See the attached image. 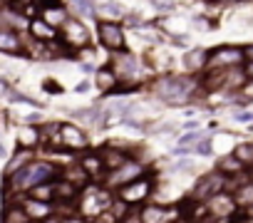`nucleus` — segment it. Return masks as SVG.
<instances>
[{"label": "nucleus", "instance_id": "e433bc0d", "mask_svg": "<svg viewBox=\"0 0 253 223\" xmlns=\"http://www.w3.org/2000/svg\"><path fill=\"white\" fill-rule=\"evenodd\" d=\"M236 119L238 122H253V114L251 112H236Z\"/></svg>", "mask_w": 253, "mask_h": 223}, {"label": "nucleus", "instance_id": "f03ea898", "mask_svg": "<svg viewBox=\"0 0 253 223\" xmlns=\"http://www.w3.org/2000/svg\"><path fill=\"white\" fill-rule=\"evenodd\" d=\"M199 82L194 77H181V74H169V77H162L154 82V94L169 104H184L194 97Z\"/></svg>", "mask_w": 253, "mask_h": 223}, {"label": "nucleus", "instance_id": "58836bf2", "mask_svg": "<svg viewBox=\"0 0 253 223\" xmlns=\"http://www.w3.org/2000/svg\"><path fill=\"white\" fill-rule=\"evenodd\" d=\"M243 50V60L246 62H253V45H246V47H241Z\"/></svg>", "mask_w": 253, "mask_h": 223}, {"label": "nucleus", "instance_id": "a18cd8bd", "mask_svg": "<svg viewBox=\"0 0 253 223\" xmlns=\"http://www.w3.org/2000/svg\"><path fill=\"white\" fill-rule=\"evenodd\" d=\"M174 223H191L189 218H179V221H174Z\"/></svg>", "mask_w": 253, "mask_h": 223}, {"label": "nucleus", "instance_id": "39448f33", "mask_svg": "<svg viewBox=\"0 0 253 223\" xmlns=\"http://www.w3.org/2000/svg\"><path fill=\"white\" fill-rule=\"evenodd\" d=\"M152 191H154V184H152V179L144 174V176H139L137 181H129V184H124L122 188H117V198L124 201L126 206H142V203L152 196Z\"/></svg>", "mask_w": 253, "mask_h": 223}, {"label": "nucleus", "instance_id": "aec40b11", "mask_svg": "<svg viewBox=\"0 0 253 223\" xmlns=\"http://www.w3.org/2000/svg\"><path fill=\"white\" fill-rule=\"evenodd\" d=\"M206 60H209V50L196 47V50H189L184 55V67L189 72H201V70H206Z\"/></svg>", "mask_w": 253, "mask_h": 223}, {"label": "nucleus", "instance_id": "7ed1b4c3", "mask_svg": "<svg viewBox=\"0 0 253 223\" xmlns=\"http://www.w3.org/2000/svg\"><path fill=\"white\" fill-rule=\"evenodd\" d=\"M243 50L233 45H221L216 50H209L206 60V72H226L233 67H243Z\"/></svg>", "mask_w": 253, "mask_h": 223}, {"label": "nucleus", "instance_id": "6ab92c4d", "mask_svg": "<svg viewBox=\"0 0 253 223\" xmlns=\"http://www.w3.org/2000/svg\"><path fill=\"white\" fill-rule=\"evenodd\" d=\"M15 142H18V147H23V149H38V147H40V132H38V127H33V124L18 127Z\"/></svg>", "mask_w": 253, "mask_h": 223}, {"label": "nucleus", "instance_id": "cd10ccee", "mask_svg": "<svg viewBox=\"0 0 253 223\" xmlns=\"http://www.w3.org/2000/svg\"><path fill=\"white\" fill-rule=\"evenodd\" d=\"M28 196H30V198H35V201L52 203V181H50V184H40V186L30 188V191H28Z\"/></svg>", "mask_w": 253, "mask_h": 223}, {"label": "nucleus", "instance_id": "c9c22d12", "mask_svg": "<svg viewBox=\"0 0 253 223\" xmlns=\"http://www.w3.org/2000/svg\"><path fill=\"white\" fill-rule=\"evenodd\" d=\"M243 74L248 82H253V62H243Z\"/></svg>", "mask_w": 253, "mask_h": 223}, {"label": "nucleus", "instance_id": "5701e85b", "mask_svg": "<svg viewBox=\"0 0 253 223\" xmlns=\"http://www.w3.org/2000/svg\"><path fill=\"white\" fill-rule=\"evenodd\" d=\"M216 171L218 174H223L226 179H233V176H238V174H243L246 171V166L233 156V154H228V156H223V159H218V164H216Z\"/></svg>", "mask_w": 253, "mask_h": 223}, {"label": "nucleus", "instance_id": "8fccbe9b", "mask_svg": "<svg viewBox=\"0 0 253 223\" xmlns=\"http://www.w3.org/2000/svg\"><path fill=\"white\" fill-rule=\"evenodd\" d=\"M15 3H18V0H15Z\"/></svg>", "mask_w": 253, "mask_h": 223}, {"label": "nucleus", "instance_id": "6e6552de", "mask_svg": "<svg viewBox=\"0 0 253 223\" xmlns=\"http://www.w3.org/2000/svg\"><path fill=\"white\" fill-rule=\"evenodd\" d=\"M52 144H57V149H62V151H84L87 149V137L75 124L65 122V124H60L57 137H55Z\"/></svg>", "mask_w": 253, "mask_h": 223}, {"label": "nucleus", "instance_id": "dca6fc26", "mask_svg": "<svg viewBox=\"0 0 253 223\" xmlns=\"http://www.w3.org/2000/svg\"><path fill=\"white\" fill-rule=\"evenodd\" d=\"M80 166H82V171L87 174V179H102V176L107 174L99 151H87V154L80 159Z\"/></svg>", "mask_w": 253, "mask_h": 223}, {"label": "nucleus", "instance_id": "0eeeda50", "mask_svg": "<svg viewBox=\"0 0 253 223\" xmlns=\"http://www.w3.org/2000/svg\"><path fill=\"white\" fill-rule=\"evenodd\" d=\"M204 208H206V216H211L216 221H231L236 216V211H238V206H236V201H233V196L228 191H218L211 198H206Z\"/></svg>", "mask_w": 253, "mask_h": 223}, {"label": "nucleus", "instance_id": "1a4fd4ad", "mask_svg": "<svg viewBox=\"0 0 253 223\" xmlns=\"http://www.w3.org/2000/svg\"><path fill=\"white\" fill-rule=\"evenodd\" d=\"M226 184H228V179H226L223 174L211 171V174H206V176H201V179L196 181V186H194V198H196L199 203H204V201L211 198L213 193L226 191Z\"/></svg>", "mask_w": 253, "mask_h": 223}, {"label": "nucleus", "instance_id": "37998d69", "mask_svg": "<svg viewBox=\"0 0 253 223\" xmlns=\"http://www.w3.org/2000/svg\"><path fill=\"white\" fill-rule=\"evenodd\" d=\"M89 89V82H82V84H77V92H87Z\"/></svg>", "mask_w": 253, "mask_h": 223}, {"label": "nucleus", "instance_id": "f3484780", "mask_svg": "<svg viewBox=\"0 0 253 223\" xmlns=\"http://www.w3.org/2000/svg\"><path fill=\"white\" fill-rule=\"evenodd\" d=\"M38 18H42L50 28H55V30H60L65 23H67V10L57 3V5H42L40 8V15Z\"/></svg>", "mask_w": 253, "mask_h": 223}, {"label": "nucleus", "instance_id": "c756f323", "mask_svg": "<svg viewBox=\"0 0 253 223\" xmlns=\"http://www.w3.org/2000/svg\"><path fill=\"white\" fill-rule=\"evenodd\" d=\"M194 151H196L199 156H211V151H213V147H211V139H199V144L194 147Z\"/></svg>", "mask_w": 253, "mask_h": 223}, {"label": "nucleus", "instance_id": "f257e3e1", "mask_svg": "<svg viewBox=\"0 0 253 223\" xmlns=\"http://www.w3.org/2000/svg\"><path fill=\"white\" fill-rule=\"evenodd\" d=\"M57 176H60V166H57V164L35 159V161H30L28 166H23V169H18L15 174H10V176L5 179V184H8V191H13V193H28L30 188H35V186H40V184H50V181H55Z\"/></svg>", "mask_w": 253, "mask_h": 223}, {"label": "nucleus", "instance_id": "a19ab883", "mask_svg": "<svg viewBox=\"0 0 253 223\" xmlns=\"http://www.w3.org/2000/svg\"><path fill=\"white\" fill-rule=\"evenodd\" d=\"M8 92H10V84L5 79H0V94H8Z\"/></svg>", "mask_w": 253, "mask_h": 223}, {"label": "nucleus", "instance_id": "2f4dec72", "mask_svg": "<svg viewBox=\"0 0 253 223\" xmlns=\"http://www.w3.org/2000/svg\"><path fill=\"white\" fill-rule=\"evenodd\" d=\"M201 137H204V134H201V132H191V134H184V137H181V142H179V144H181V149H186V147H189V144H191V142H199V139H201Z\"/></svg>", "mask_w": 253, "mask_h": 223}, {"label": "nucleus", "instance_id": "a878e982", "mask_svg": "<svg viewBox=\"0 0 253 223\" xmlns=\"http://www.w3.org/2000/svg\"><path fill=\"white\" fill-rule=\"evenodd\" d=\"M122 13H119V8L117 5H112V3H94V18H99V23H117V18H119Z\"/></svg>", "mask_w": 253, "mask_h": 223}, {"label": "nucleus", "instance_id": "393cba45", "mask_svg": "<svg viewBox=\"0 0 253 223\" xmlns=\"http://www.w3.org/2000/svg\"><path fill=\"white\" fill-rule=\"evenodd\" d=\"M94 82H97V87H99L102 92H112V89L119 84V79H117V74L112 72V67H99L97 74H94Z\"/></svg>", "mask_w": 253, "mask_h": 223}, {"label": "nucleus", "instance_id": "20e7f679", "mask_svg": "<svg viewBox=\"0 0 253 223\" xmlns=\"http://www.w3.org/2000/svg\"><path fill=\"white\" fill-rule=\"evenodd\" d=\"M144 174H147V166H144L142 161H137V159H129V161H124L122 166H117V169H112V171L104 174V186L112 188V191H117V188H122L124 184L137 181V179L144 176Z\"/></svg>", "mask_w": 253, "mask_h": 223}, {"label": "nucleus", "instance_id": "09e8293b", "mask_svg": "<svg viewBox=\"0 0 253 223\" xmlns=\"http://www.w3.org/2000/svg\"><path fill=\"white\" fill-rule=\"evenodd\" d=\"M3 5H5V0H0V8H3Z\"/></svg>", "mask_w": 253, "mask_h": 223}, {"label": "nucleus", "instance_id": "473e14b6", "mask_svg": "<svg viewBox=\"0 0 253 223\" xmlns=\"http://www.w3.org/2000/svg\"><path fill=\"white\" fill-rule=\"evenodd\" d=\"M152 3H154V8L157 10H171L176 3H174V0H152Z\"/></svg>", "mask_w": 253, "mask_h": 223}, {"label": "nucleus", "instance_id": "2eb2a0df", "mask_svg": "<svg viewBox=\"0 0 253 223\" xmlns=\"http://www.w3.org/2000/svg\"><path fill=\"white\" fill-rule=\"evenodd\" d=\"M99 156H102L107 171H112V169H117V166H122L124 161H129V159H132V154H129V151H124V149H119L117 142H109L107 147H102V149H99Z\"/></svg>", "mask_w": 253, "mask_h": 223}, {"label": "nucleus", "instance_id": "9d476101", "mask_svg": "<svg viewBox=\"0 0 253 223\" xmlns=\"http://www.w3.org/2000/svg\"><path fill=\"white\" fill-rule=\"evenodd\" d=\"M112 72L117 74V79H124V82H132L139 72V62L132 52H126V50H119L114 52L112 57Z\"/></svg>", "mask_w": 253, "mask_h": 223}, {"label": "nucleus", "instance_id": "9b49d317", "mask_svg": "<svg viewBox=\"0 0 253 223\" xmlns=\"http://www.w3.org/2000/svg\"><path fill=\"white\" fill-rule=\"evenodd\" d=\"M57 35L62 37V42L65 45H70V47H84L87 42H89V30L82 25V23H77V20H70L67 18V23L57 30Z\"/></svg>", "mask_w": 253, "mask_h": 223}, {"label": "nucleus", "instance_id": "4be33fe9", "mask_svg": "<svg viewBox=\"0 0 253 223\" xmlns=\"http://www.w3.org/2000/svg\"><path fill=\"white\" fill-rule=\"evenodd\" d=\"M0 52H8V55L23 52V42L15 30H0Z\"/></svg>", "mask_w": 253, "mask_h": 223}, {"label": "nucleus", "instance_id": "c85d7f7f", "mask_svg": "<svg viewBox=\"0 0 253 223\" xmlns=\"http://www.w3.org/2000/svg\"><path fill=\"white\" fill-rule=\"evenodd\" d=\"M80 15H94V0H75Z\"/></svg>", "mask_w": 253, "mask_h": 223}, {"label": "nucleus", "instance_id": "412c9836", "mask_svg": "<svg viewBox=\"0 0 253 223\" xmlns=\"http://www.w3.org/2000/svg\"><path fill=\"white\" fill-rule=\"evenodd\" d=\"M30 161H35V149H23V147H18V151L13 154V159H10V164H8V169H5V179H8L10 174H15L18 169L28 166Z\"/></svg>", "mask_w": 253, "mask_h": 223}, {"label": "nucleus", "instance_id": "4468645a", "mask_svg": "<svg viewBox=\"0 0 253 223\" xmlns=\"http://www.w3.org/2000/svg\"><path fill=\"white\" fill-rule=\"evenodd\" d=\"M80 186H75L72 181H67V179H55L52 181V201L55 203H75L77 201V196H80Z\"/></svg>", "mask_w": 253, "mask_h": 223}, {"label": "nucleus", "instance_id": "72a5a7b5", "mask_svg": "<svg viewBox=\"0 0 253 223\" xmlns=\"http://www.w3.org/2000/svg\"><path fill=\"white\" fill-rule=\"evenodd\" d=\"M228 223H253V216H248V213H241V216H233Z\"/></svg>", "mask_w": 253, "mask_h": 223}, {"label": "nucleus", "instance_id": "b1692460", "mask_svg": "<svg viewBox=\"0 0 253 223\" xmlns=\"http://www.w3.org/2000/svg\"><path fill=\"white\" fill-rule=\"evenodd\" d=\"M0 223H30L20 203H5L3 213H0Z\"/></svg>", "mask_w": 253, "mask_h": 223}, {"label": "nucleus", "instance_id": "f704fd0d", "mask_svg": "<svg viewBox=\"0 0 253 223\" xmlns=\"http://www.w3.org/2000/svg\"><path fill=\"white\" fill-rule=\"evenodd\" d=\"M60 223H89V221H84L82 216H65V218H60Z\"/></svg>", "mask_w": 253, "mask_h": 223}, {"label": "nucleus", "instance_id": "4c0bfd02", "mask_svg": "<svg viewBox=\"0 0 253 223\" xmlns=\"http://www.w3.org/2000/svg\"><path fill=\"white\" fill-rule=\"evenodd\" d=\"M45 89H47V92H57V94L62 92V87H60L57 82H52V79H47V82H45Z\"/></svg>", "mask_w": 253, "mask_h": 223}, {"label": "nucleus", "instance_id": "f8f14e48", "mask_svg": "<svg viewBox=\"0 0 253 223\" xmlns=\"http://www.w3.org/2000/svg\"><path fill=\"white\" fill-rule=\"evenodd\" d=\"M97 35H99L102 47H107V50H112V52L124 50V33H122V25H117V23H99V25H97Z\"/></svg>", "mask_w": 253, "mask_h": 223}, {"label": "nucleus", "instance_id": "c03bdc74", "mask_svg": "<svg viewBox=\"0 0 253 223\" xmlns=\"http://www.w3.org/2000/svg\"><path fill=\"white\" fill-rule=\"evenodd\" d=\"M30 3H38V5H45V3H47V0H30Z\"/></svg>", "mask_w": 253, "mask_h": 223}, {"label": "nucleus", "instance_id": "49530a36", "mask_svg": "<svg viewBox=\"0 0 253 223\" xmlns=\"http://www.w3.org/2000/svg\"><path fill=\"white\" fill-rule=\"evenodd\" d=\"M248 179H251V181H253V166H251V169H248Z\"/></svg>", "mask_w": 253, "mask_h": 223}, {"label": "nucleus", "instance_id": "ddd939ff", "mask_svg": "<svg viewBox=\"0 0 253 223\" xmlns=\"http://www.w3.org/2000/svg\"><path fill=\"white\" fill-rule=\"evenodd\" d=\"M20 206H23V211H25V216H28V221L33 223V221H45V218H50V216H55V203H45V201H35V198H23V201H18Z\"/></svg>", "mask_w": 253, "mask_h": 223}, {"label": "nucleus", "instance_id": "a211bd4d", "mask_svg": "<svg viewBox=\"0 0 253 223\" xmlns=\"http://www.w3.org/2000/svg\"><path fill=\"white\" fill-rule=\"evenodd\" d=\"M28 28H30V35H33L38 42H52V40H57V30L50 28L42 18H33V20L28 23Z\"/></svg>", "mask_w": 253, "mask_h": 223}, {"label": "nucleus", "instance_id": "423d86ee", "mask_svg": "<svg viewBox=\"0 0 253 223\" xmlns=\"http://www.w3.org/2000/svg\"><path fill=\"white\" fill-rule=\"evenodd\" d=\"M179 218H181V206H164V203L139 206V223H174Z\"/></svg>", "mask_w": 253, "mask_h": 223}, {"label": "nucleus", "instance_id": "79ce46f5", "mask_svg": "<svg viewBox=\"0 0 253 223\" xmlns=\"http://www.w3.org/2000/svg\"><path fill=\"white\" fill-rule=\"evenodd\" d=\"M40 223H60V216H50V218H45V221H40Z\"/></svg>", "mask_w": 253, "mask_h": 223}, {"label": "nucleus", "instance_id": "bb28decb", "mask_svg": "<svg viewBox=\"0 0 253 223\" xmlns=\"http://www.w3.org/2000/svg\"><path fill=\"white\" fill-rule=\"evenodd\" d=\"M233 156H236L246 169H251V166H253V142H241V144H236Z\"/></svg>", "mask_w": 253, "mask_h": 223}, {"label": "nucleus", "instance_id": "7c9ffc66", "mask_svg": "<svg viewBox=\"0 0 253 223\" xmlns=\"http://www.w3.org/2000/svg\"><path fill=\"white\" fill-rule=\"evenodd\" d=\"M89 223H119V221H117V216H114L112 211H102V213H97Z\"/></svg>", "mask_w": 253, "mask_h": 223}, {"label": "nucleus", "instance_id": "de8ad7c7", "mask_svg": "<svg viewBox=\"0 0 253 223\" xmlns=\"http://www.w3.org/2000/svg\"><path fill=\"white\" fill-rule=\"evenodd\" d=\"M206 3H223V0H206Z\"/></svg>", "mask_w": 253, "mask_h": 223}, {"label": "nucleus", "instance_id": "ea45409f", "mask_svg": "<svg viewBox=\"0 0 253 223\" xmlns=\"http://www.w3.org/2000/svg\"><path fill=\"white\" fill-rule=\"evenodd\" d=\"M194 223H228V221H216V218H211V216H201V218H196Z\"/></svg>", "mask_w": 253, "mask_h": 223}]
</instances>
